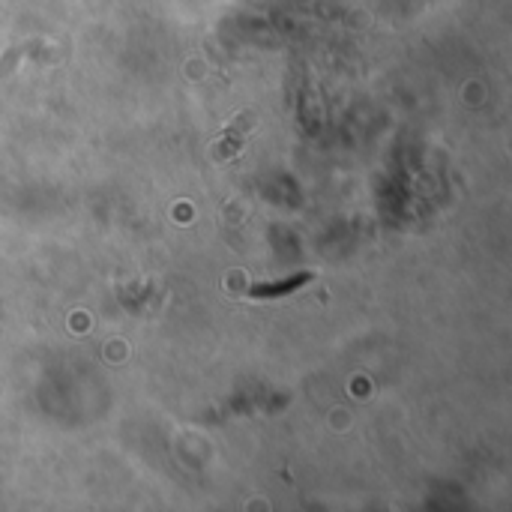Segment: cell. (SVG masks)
Here are the masks:
<instances>
[{"label":"cell","instance_id":"6da1fadb","mask_svg":"<svg viewBox=\"0 0 512 512\" xmlns=\"http://www.w3.org/2000/svg\"><path fill=\"white\" fill-rule=\"evenodd\" d=\"M252 129H255V114H252V111L237 114V120H234V123L222 132V138L213 144V159H216V162H225V159L237 156V153L243 150V144H246V138H249Z\"/></svg>","mask_w":512,"mask_h":512}]
</instances>
